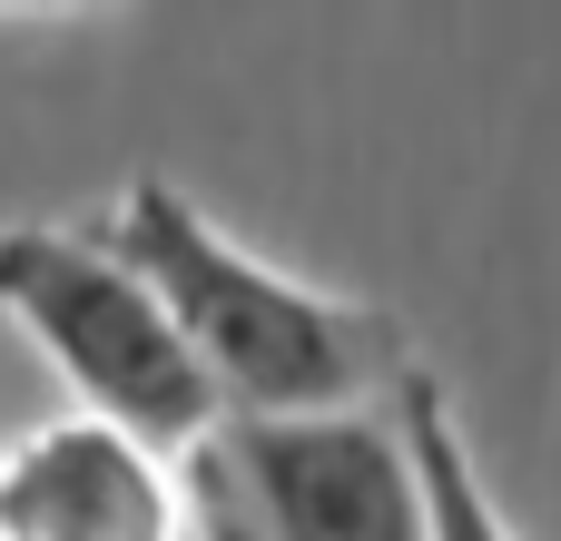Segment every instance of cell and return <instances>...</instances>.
<instances>
[{
  "mask_svg": "<svg viewBox=\"0 0 561 541\" xmlns=\"http://www.w3.org/2000/svg\"><path fill=\"white\" fill-rule=\"evenodd\" d=\"M99 246L168 306L217 414H375L414 375V345L385 306L276 276L168 177H128V197L99 217Z\"/></svg>",
  "mask_w": 561,
  "mask_h": 541,
  "instance_id": "cell-1",
  "label": "cell"
},
{
  "mask_svg": "<svg viewBox=\"0 0 561 541\" xmlns=\"http://www.w3.org/2000/svg\"><path fill=\"white\" fill-rule=\"evenodd\" d=\"M0 315L59 365L89 424L187 453L217 424L197 355L178 345L168 306L99 246V227H0Z\"/></svg>",
  "mask_w": 561,
  "mask_h": 541,
  "instance_id": "cell-2",
  "label": "cell"
},
{
  "mask_svg": "<svg viewBox=\"0 0 561 541\" xmlns=\"http://www.w3.org/2000/svg\"><path fill=\"white\" fill-rule=\"evenodd\" d=\"M178 503L207 541H424L394 414H217Z\"/></svg>",
  "mask_w": 561,
  "mask_h": 541,
  "instance_id": "cell-3",
  "label": "cell"
},
{
  "mask_svg": "<svg viewBox=\"0 0 561 541\" xmlns=\"http://www.w3.org/2000/svg\"><path fill=\"white\" fill-rule=\"evenodd\" d=\"M187 503L168 453L69 414L0 453V541H178Z\"/></svg>",
  "mask_w": 561,
  "mask_h": 541,
  "instance_id": "cell-4",
  "label": "cell"
},
{
  "mask_svg": "<svg viewBox=\"0 0 561 541\" xmlns=\"http://www.w3.org/2000/svg\"><path fill=\"white\" fill-rule=\"evenodd\" d=\"M404 453H414V493H424V541H513V522L493 513L473 453H463V424H454V394L434 365H414L394 394H385Z\"/></svg>",
  "mask_w": 561,
  "mask_h": 541,
  "instance_id": "cell-5",
  "label": "cell"
},
{
  "mask_svg": "<svg viewBox=\"0 0 561 541\" xmlns=\"http://www.w3.org/2000/svg\"><path fill=\"white\" fill-rule=\"evenodd\" d=\"M0 10H79V0H0Z\"/></svg>",
  "mask_w": 561,
  "mask_h": 541,
  "instance_id": "cell-6",
  "label": "cell"
}]
</instances>
